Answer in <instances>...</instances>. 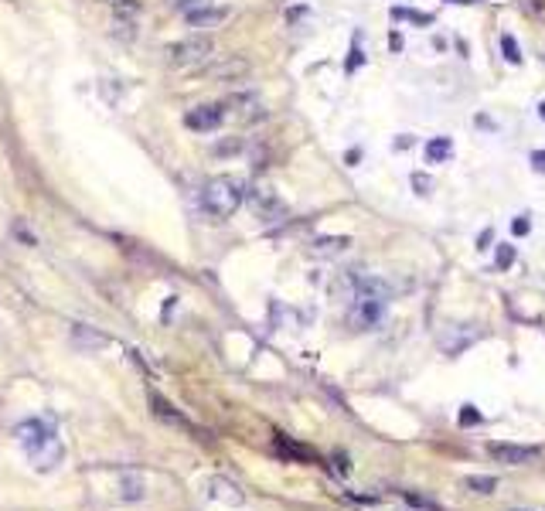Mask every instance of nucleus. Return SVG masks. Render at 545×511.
Wrapping results in <instances>:
<instances>
[{
	"label": "nucleus",
	"instance_id": "1",
	"mask_svg": "<svg viewBox=\"0 0 545 511\" xmlns=\"http://www.w3.org/2000/svg\"><path fill=\"white\" fill-rule=\"evenodd\" d=\"M242 201H246V188H242V181H235V177H229V174L212 177V181L201 188V212L212 218V222L232 218Z\"/></svg>",
	"mask_w": 545,
	"mask_h": 511
},
{
	"label": "nucleus",
	"instance_id": "2",
	"mask_svg": "<svg viewBox=\"0 0 545 511\" xmlns=\"http://www.w3.org/2000/svg\"><path fill=\"white\" fill-rule=\"evenodd\" d=\"M385 303H389V287L378 279H361L354 290V300H351V324L358 331H371L385 317Z\"/></svg>",
	"mask_w": 545,
	"mask_h": 511
},
{
	"label": "nucleus",
	"instance_id": "3",
	"mask_svg": "<svg viewBox=\"0 0 545 511\" xmlns=\"http://www.w3.org/2000/svg\"><path fill=\"white\" fill-rule=\"evenodd\" d=\"M212 48L215 44H212L208 35H191V38L177 41V44L167 48V61H171L174 68H195V65H201V61H208Z\"/></svg>",
	"mask_w": 545,
	"mask_h": 511
},
{
	"label": "nucleus",
	"instance_id": "4",
	"mask_svg": "<svg viewBox=\"0 0 545 511\" xmlns=\"http://www.w3.org/2000/svg\"><path fill=\"white\" fill-rule=\"evenodd\" d=\"M184 123H188L191 130H198V133H208V130H218V126L225 123V109H222L218 102H205V106H195V109L184 116Z\"/></svg>",
	"mask_w": 545,
	"mask_h": 511
},
{
	"label": "nucleus",
	"instance_id": "5",
	"mask_svg": "<svg viewBox=\"0 0 545 511\" xmlns=\"http://www.w3.org/2000/svg\"><path fill=\"white\" fill-rule=\"evenodd\" d=\"M487 453L498 460V464H532L539 457V447H518V443H487Z\"/></svg>",
	"mask_w": 545,
	"mask_h": 511
},
{
	"label": "nucleus",
	"instance_id": "6",
	"mask_svg": "<svg viewBox=\"0 0 545 511\" xmlns=\"http://www.w3.org/2000/svg\"><path fill=\"white\" fill-rule=\"evenodd\" d=\"M28 457L35 460V467H38V471H52V467H55V464L61 460V443H59V436L52 433L48 440H41L38 447H31V450H28Z\"/></svg>",
	"mask_w": 545,
	"mask_h": 511
},
{
	"label": "nucleus",
	"instance_id": "7",
	"mask_svg": "<svg viewBox=\"0 0 545 511\" xmlns=\"http://www.w3.org/2000/svg\"><path fill=\"white\" fill-rule=\"evenodd\" d=\"M184 18H188L191 28H218L222 20L229 18V7H208V4H201L195 11H188Z\"/></svg>",
	"mask_w": 545,
	"mask_h": 511
},
{
	"label": "nucleus",
	"instance_id": "8",
	"mask_svg": "<svg viewBox=\"0 0 545 511\" xmlns=\"http://www.w3.org/2000/svg\"><path fill=\"white\" fill-rule=\"evenodd\" d=\"M253 208H256V215L263 218V222H272V218H280L287 208H283V201L272 195V191H253Z\"/></svg>",
	"mask_w": 545,
	"mask_h": 511
},
{
	"label": "nucleus",
	"instance_id": "9",
	"mask_svg": "<svg viewBox=\"0 0 545 511\" xmlns=\"http://www.w3.org/2000/svg\"><path fill=\"white\" fill-rule=\"evenodd\" d=\"M48 436H52V426H44L41 419H28V423H20L18 426V440L24 443V450L38 447L41 440H48Z\"/></svg>",
	"mask_w": 545,
	"mask_h": 511
},
{
	"label": "nucleus",
	"instance_id": "10",
	"mask_svg": "<svg viewBox=\"0 0 545 511\" xmlns=\"http://www.w3.org/2000/svg\"><path fill=\"white\" fill-rule=\"evenodd\" d=\"M150 409H154V416H160V419H167V423H174V426H184V430H195L188 419L181 413H174V406L164 399L160 392H150Z\"/></svg>",
	"mask_w": 545,
	"mask_h": 511
},
{
	"label": "nucleus",
	"instance_id": "11",
	"mask_svg": "<svg viewBox=\"0 0 545 511\" xmlns=\"http://www.w3.org/2000/svg\"><path fill=\"white\" fill-rule=\"evenodd\" d=\"M453 157V143H450V137H436L426 143V160L429 164H443V160Z\"/></svg>",
	"mask_w": 545,
	"mask_h": 511
},
{
	"label": "nucleus",
	"instance_id": "12",
	"mask_svg": "<svg viewBox=\"0 0 545 511\" xmlns=\"http://www.w3.org/2000/svg\"><path fill=\"white\" fill-rule=\"evenodd\" d=\"M229 106H232L235 113H239V119H259V99L249 92V96H235L229 99Z\"/></svg>",
	"mask_w": 545,
	"mask_h": 511
},
{
	"label": "nucleus",
	"instance_id": "13",
	"mask_svg": "<svg viewBox=\"0 0 545 511\" xmlns=\"http://www.w3.org/2000/svg\"><path fill=\"white\" fill-rule=\"evenodd\" d=\"M348 242H351L348 236H324V239L313 242V253L317 256H334V253H341V249H348Z\"/></svg>",
	"mask_w": 545,
	"mask_h": 511
},
{
	"label": "nucleus",
	"instance_id": "14",
	"mask_svg": "<svg viewBox=\"0 0 545 511\" xmlns=\"http://www.w3.org/2000/svg\"><path fill=\"white\" fill-rule=\"evenodd\" d=\"M136 11H130V18H123V14H116V38H126L133 41L136 38Z\"/></svg>",
	"mask_w": 545,
	"mask_h": 511
},
{
	"label": "nucleus",
	"instance_id": "15",
	"mask_svg": "<svg viewBox=\"0 0 545 511\" xmlns=\"http://www.w3.org/2000/svg\"><path fill=\"white\" fill-rule=\"evenodd\" d=\"M123 498H130V501H140L143 498V481L130 474V477H123Z\"/></svg>",
	"mask_w": 545,
	"mask_h": 511
},
{
	"label": "nucleus",
	"instance_id": "16",
	"mask_svg": "<svg viewBox=\"0 0 545 511\" xmlns=\"http://www.w3.org/2000/svg\"><path fill=\"white\" fill-rule=\"evenodd\" d=\"M72 335H76L78 344H89V348H102V344H106V337H102V335H89V331H85V324H76V331H72Z\"/></svg>",
	"mask_w": 545,
	"mask_h": 511
},
{
	"label": "nucleus",
	"instance_id": "17",
	"mask_svg": "<svg viewBox=\"0 0 545 511\" xmlns=\"http://www.w3.org/2000/svg\"><path fill=\"white\" fill-rule=\"evenodd\" d=\"M501 52H505V61H511V65H518V61H522V48H518V41L511 38V35H505V38H501Z\"/></svg>",
	"mask_w": 545,
	"mask_h": 511
},
{
	"label": "nucleus",
	"instance_id": "18",
	"mask_svg": "<svg viewBox=\"0 0 545 511\" xmlns=\"http://www.w3.org/2000/svg\"><path fill=\"white\" fill-rule=\"evenodd\" d=\"M467 488L477 494H491L498 488V481H494V477H467Z\"/></svg>",
	"mask_w": 545,
	"mask_h": 511
},
{
	"label": "nucleus",
	"instance_id": "19",
	"mask_svg": "<svg viewBox=\"0 0 545 511\" xmlns=\"http://www.w3.org/2000/svg\"><path fill=\"white\" fill-rule=\"evenodd\" d=\"M515 263V246H501L498 249V270H508Z\"/></svg>",
	"mask_w": 545,
	"mask_h": 511
},
{
	"label": "nucleus",
	"instance_id": "20",
	"mask_svg": "<svg viewBox=\"0 0 545 511\" xmlns=\"http://www.w3.org/2000/svg\"><path fill=\"white\" fill-rule=\"evenodd\" d=\"M239 72H246V61H229V65L215 68V76H239Z\"/></svg>",
	"mask_w": 545,
	"mask_h": 511
},
{
	"label": "nucleus",
	"instance_id": "21",
	"mask_svg": "<svg viewBox=\"0 0 545 511\" xmlns=\"http://www.w3.org/2000/svg\"><path fill=\"white\" fill-rule=\"evenodd\" d=\"M412 188H416L419 195H429V188H433V184H429L426 174H412Z\"/></svg>",
	"mask_w": 545,
	"mask_h": 511
},
{
	"label": "nucleus",
	"instance_id": "22",
	"mask_svg": "<svg viewBox=\"0 0 545 511\" xmlns=\"http://www.w3.org/2000/svg\"><path fill=\"white\" fill-rule=\"evenodd\" d=\"M361 48H358V44H354V48H351V59H348V65H345V68H348V72H354V68H358V65H361Z\"/></svg>",
	"mask_w": 545,
	"mask_h": 511
},
{
	"label": "nucleus",
	"instance_id": "23",
	"mask_svg": "<svg viewBox=\"0 0 545 511\" xmlns=\"http://www.w3.org/2000/svg\"><path fill=\"white\" fill-rule=\"evenodd\" d=\"M528 229H532L528 218H515V222H511V232H515V236H528Z\"/></svg>",
	"mask_w": 545,
	"mask_h": 511
},
{
	"label": "nucleus",
	"instance_id": "24",
	"mask_svg": "<svg viewBox=\"0 0 545 511\" xmlns=\"http://www.w3.org/2000/svg\"><path fill=\"white\" fill-rule=\"evenodd\" d=\"M460 423H467V426H474V423H481V416L474 413V406H464V413H460Z\"/></svg>",
	"mask_w": 545,
	"mask_h": 511
},
{
	"label": "nucleus",
	"instance_id": "25",
	"mask_svg": "<svg viewBox=\"0 0 545 511\" xmlns=\"http://www.w3.org/2000/svg\"><path fill=\"white\" fill-rule=\"evenodd\" d=\"M532 167H535L539 174H545V150H535V154H532Z\"/></svg>",
	"mask_w": 545,
	"mask_h": 511
},
{
	"label": "nucleus",
	"instance_id": "26",
	"mask_svg": "<svg viewBox=\"0 0 545 511\" xmlns=\"http://www.w3.org/2000/svg\"><path fill=\"white\" fill-rule=\"evenodd\" d=\"M232 150H242V140H232V143H225V147H218V154H232Z\"/></svg>",
	"mask_w": 545,
	"mask_h": 511
},
{
	"label": "nucleus",
	"instance_id": "27",
	"mask_svg": "<svg viewBox=\"0 0 545 511\" xmlns=\"http://www.w3.org/2000/svg\"><path fill=\"white\" fill-rule=\"evenodd\" d=\"M406 147H412V137H399V140H395V150H406Z\"/></svg>",
	"mask_w": 545,
	"mask_h": 511
},
{
	"label": "nucleus",
	"instance_id": "28",
	"mask_svg": "<svg viewBox=\"0 0 545 511\" xmlns=\"http://www.w3.org/2000/svg\"><path fill=\"white\" fill-rule=\"evenodd\" d=\"M477 126H484V130H494V123H491L487 116H477Z\"/></svg>",
	"mask_w": 545,
	"mask_h": 511
},
{
	"label": "nucleus",
	"instance_id": "29",
	"mask_svg": "<svg viewBox=\"0 0 545 511\" xmlns=\"http://www.w3.org/2000/svg\"><path fill=\"white\" fill-rule=\"evenodd\" d=\"M539 116H542V119H545V102H542V106H539Z\"/></svg>",
	"mask_w": 545,
	"mask_h": 511
},
{
	"label": "nucleus",
	"instance_id": "30",
	"mask_svg": "<svg viewBox=\"0 0 545 511\" xmlns=\"http://www.w3.org/2000/svg\"><path fill=\"white\" fill-rule=\"evenodd\" d=\"M515 511H542V508H515Z\"/></svg>",
	"mask_w": 545,
	"mask_h": 511
}]
</instances>
